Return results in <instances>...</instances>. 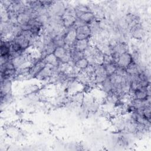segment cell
<instances>
[{
	"mask_svg": "<svg viewBox=\"0 0 151 151\" xmlns=\"http://www.w3.org/2000/svg\"><path fill=\"white\" fill-rule=\"evenodd\" d=\"M133 61L132 56L129 52L125 51L119 55L116 62L119 67L126 68Z\"/></svg>",
	"mask_w": 151,
	"mask_h": 151,
	"instance_id": "6da1fadb",
	"label": "cell"
},
{
	"mask_svg": "<svg viewBox=\"0 0 151 151\" xmlns=\"http://www.w3.org/2000/svg\"><path fill=\"white\" fill-rule=\"evenodd\" d=\"M88 63L86 58H80L76 61V66L79 68H85L88 67Z\"/></svg>",
	"mask_w": 151,
	"mask_h": 151,
	"instance_id": "7a4b0ae2",
	"label": "cell"
}]
</instances>
